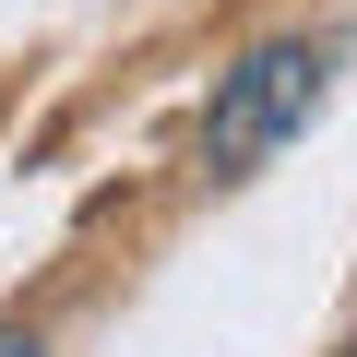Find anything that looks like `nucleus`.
<instances>
[{"instance_id":"7ed1b4c3","label":"nucleus","mask_w":357,"mask_h":357,"mask_svg":"<svg viewBox=\"0 0 357 357\" xmlns=\"http://www.w3.org/2000/svg\"><path fill=\"white\" fill-rule=\"evenodd\" d=\"M345 357H357V345H345Z\"/></svg>"},{"instance_id":"f03ea898","label":"nucleus","mask_w":357,"mask_h":357,"mask_svg":"<svg viewBox=\"0 0 357 357\" xmlns=\"http://www.w3.org/2000/svg\"><path fill=\"white\" fill-rule=\"evenodd\" d=\"M0 357H48V345H36V333H24V321H0Z\"/></svg>"},{"instance_id":"f257e3e1","label":"nucleus","mask_w":357,"mask_h":357,"mask_svg":"<svg viewBox=\"0 0 357 357\" xmlns=\"http://www.w3.org/2000/svg\"><path fill=\"white\" fill-rule=\"evenodd\" d=\"M333 60L345 36L333 24H298V36H262L238 72H215V107H203V178H262L333 96Z\"/></svg>"}]
</instances>
